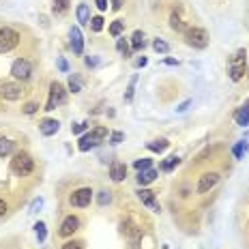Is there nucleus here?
Listing matches in <instances>:
<instances>
[{"mask_svg": "<svg viewBox=\"0 0 249 249\" xmlns=\"http://www.w3.org/2000/svg\"><path fill=\"white\" fill-rule=\"evenodd\" d=\"M107 138V127H97L92 129L90 133H84V136L80 138V142H77V150H82V153H88L90 148H97L103 140Z\"/></svg>", "mask_w": 249, "mask_h": 249, "instance_id": "f257e3e1", "label": "nucleus"}, {"mask_svg": "<svg viewBox=\"0 0 249 249\" xmlns=\"http://www.w3.org/2000/svg\"><path fill=\"white\" fill-rule=\"evenodd\" d=\"M33 170H35V159L30 157L28 153H15L13 155V159H11V172L15 176H28V174H33Z\"/></svg>", "mask_w": 249, "mask_h": 249, "instance_id": "f03ea898", "label": "nucleus"}, {"mask_svg": "<svg viewBox=\"0 0 249 249\" xmlns=\"http://www.w3.org/2000/svg\"><path fill=\"white\" fill-rule=\"evenodd\" d=\"M245 62H247V52L245 50H238L236 54L228 60V73H230L232 82L243 80V75H245Z\"/></svg>", "mask_w": 249, "mask_h": 249, "instance_id": "7ed1b4c3", "label": "nucleus"}, {"mask_svg": "<svg viewBox=\"0 0 249 249\" xmlns=\"http://www.w3.org/2000/svg\"><path fill=\"white\" fill-rule=\"evenodd\" d=\"M185 41H187V45H191L194 50H204L206 45H209V35H206L204 28L194 26V28L185 30Z\"/></svg>", "mask_w": 249, "mask_h": 249, "instance_id": "20e7f679", "label": "nucleus"}, {"mask_svg": "<svg viewBox=\"0 0 249 249\" xmlns=\"http://www.w3.org/2000/svg\"><path fill=\"white\" fill-rule=\"evenodd\" d=\"M18 43H19V33L18 30H13L11 26L0 28V54L11 52L13 48H18Z\"/></svg>", "mask_w": 249, "mask_h": 249, "instance_id": "39448f33", "label": "nucleus"}, {"mask_svg": "<svg viewBox=\"0 0 249 249\" xmlns=\"http://www.w3.org/2000/svg\"><path fill=\"white\" fill-rule=\"evenodd\" d=\"M67 103V90L60 82H52L50 84V99H48V106L45 110H56L58 106H65Z\"/></svg>", "mask_w": 249, "mask_h": 249, "instance_id": "423d86ee", "label": "nucleus"}, {"mask_svg": "<svg viewBox=\"0 0 249 249\" xmlns=\"http://www.w3.org/2000/svg\"><path fill=\"white\" fill-rule=\"evenodd\" d=\"M0 95H2L7 101H19L22 99V95H24L22 82H18V80L2 82V84H0Z\"/></svg>", "mask_w": 249, "mask_h": 249, "instance_id": "0eeeda50", "label": "nucleus"}, {"mask_svg": "<svg viewBox=\"0 0 249 249\" xmlns=\"http://www.w3.org/2000/svg\"><path fill=\"white\" fill-rule=\"evenodd\" d=\"M11 75L15 77L18 82H26L30 80V75H33V65H30L28 58H18L11 65Z\"/></svg>", "mask_w": 249, "mask_h": 249, "instance_id": "6e6552de", "label": "nucleus"}, {"mask_svg": "<svg viewBox=\"0 0 249 249\" xmlns=\"http://www.w3.org/2000/svg\"><path fill=\"white\" fill-rule=\"evenodd\" d=\"M92 200V189L90 187H82V189H75L73 194L69 196V204L75 206V209H86Z\"/></svg>", "mask_w": 249, "mask_h": 249, "instance_id": "1a4fd4ad", "label": "nucleus"}, {"mask_svg": "<svg viewBox=\"0 0 249 249\" xmlns=\"http://www.w3.org/2000/svg\"><path fill=\"white\" fill-rule=\"evenodd\" d=\"M77 228H80V219H77L75 215H67V217H65V221L60 224L58 236H62V238L73 236V232H77Z\"/></svg>", "mask_w": 249, "mask_h": 249, "instance_id": "9d476101", "label": "nucleus"}, {"mask_svg": "<svg viewBox=\"0 0 249 249\" xmlns=\"http://www.w3.org/2000/svg\"><path fill=\"white\" fill-rule=\"evenodd\" d=\"M217 183H219V174L217 172H204L200 176V180H198V194H206V191H211Z\"/></svg>", "mask_w": 249, "mask_h": 249, "instance_id": "9b49d317", "label": "nucleus"}, {"mask_svg": "<svg viewBox=\"0 0 249 249\" xmlns=\"http://www.w3.org/2000/svg\"><path fill=\"white\" fill-rule=\"evenodd\" d=\"M58 129H60V123L56 121V118H43V121L39 123V131H41V136H45V138L58 133Z\"/></svg>", "mask_w": 249, "mask_h": 249, "instance_id": "f8f14e48", "label": "nucleus"}, {"mask_svg": "<svg viewBox=\"0 0 249 249\" xmlns=\"http://www.w3.org/2000/svg\"><path fill=\"white\" fill-rule=\"evenodd\" d=\"M69 39H71V50H73V54L80 56L82 52H84V39H82V33L77 26L69 30Z\"/></svg>", "mask_w": 249, "mask_h": 249, "instance_id": "ddd939ff", "label": "nucleus"}, {"mask_svg": "<svg viewBox=\"0 0 249 249\" xmlns=\"http://www.w3.org/2000/svg\"><path fill=\"white\" fill-rule=\"evenodd\" d=\"M138 198H140V202H142L144 206H148V209H153V211L159 213V204H157V200H155V191H150V189H140V191H138Z\"/></svg>", "mask_w": 249, "mask_h": 249, "instance_id": "4468645a", "label": "nucleus"}, {"mask_svg": "<svg viewBox=\"0 0 249 249\" xmlns=\"http://www.w3.org/2000/svg\"><path fill=\"white\" fill-rule=\"evenodd\" d=\"M123 232L129 236V241H131V245H133V247H138V243L142 241V230H140L138 226L129 224V221H127V224H123Z\"/></svg>", "mask_w": 249, "mask_h": 249, "instance_id": "2eb2a0df", "label": "nucleus"}, {"mask_svg": "<svg viewBox=\"0 0 249 249\" xmlns=\"http://www.w3.org/2000/svg\"><path fill=\"white\" fill-rule=\"evenodd\" d=\"M124 176H127V165L121 163V161H114L110 165V178L114 180V183H121Z\"/></svg>", "mask_w": 249, "mask_h": 249, "instance_id": "dca6fc26", "label": "nucleus"}, {"mask_svg": "<svg viewBox=\"0 0 249 249\" xmlns=\"http://www.w3.org/2000/svg\"><path fill=\"white\" fill-rule=\"evenodd\" d=\"M155 178H157V170H153V168L138 172V183L140 185H148V183H153Z\"/></svg>", "mask_w": 249, "mask_h": 249, "instance_id": "f3484780", "label": "nucleus"}, {"mask_svg": "<svg viewBox=\"0 0 249 249\" xmlns=\"http://www.w3.org/2000/svg\"><path fill=\"white\" fill-rule=\"evenodd\" d=\"M234 121H236V124H241V127H247L249 124V107L247 106L238 107L236 114H234Z\"/></svg>", "mask_w": 249, "mask_h": 249, "instance_id": "a211bd4d", "label": "nucleus"}, {"mask_svg": "<svg viewBox=\"0 0 249 249\" xmlns=\"http://www.w3.org/2000/svg\"><path fill=\"white\" fill-rule=\"evenodd\" d=\"M144 48H146V39H144V33H142V30H136V33H133V37H131V50L140 52V50H144Z\"/></svg>", "mask_w": 249, "mask_h": 249, "instance_id": "6ab92c4d", "label": "nucleus"}, {"mask_svg": "<svg viewBox=\"0 0 249 249\" xmlns=\"http://www.w3.org/2000/svg\"><path fill=\"white\" fill-rule=\"evenodd\" d=\"M15 148V142L9 138H0V157H9Z\"/></svg>", "mask_w": 249, "mask_h": 249, "instance_id": "aec40b11", "label": "nucleus"}, {"mask_svg": "<svg viewBox=\"0 0 249 249\" xmlns=\"http://www.w3.org/2000/svg\"><path fill=\"white\" fill-rule=\"evenodd\" d=\"M75 15H77V22H80V24H88V22H90V11H88V4L82 2L80 7H77Z\"/></svg>", "mask_w": 249, "mask_h": 249, "instance_id": "412c9836", "label": "nucleus"}, {"mask_svg": "<svg viewBox=\"0 0 249 249\" xmlns=\"http://www.w3.org/2000/svg\"><path fill=\"white\" fill-rule=\"evenodd\" d=\"M170 26H172V30H176V33H185V22L180 19V15H176V13L170 15Z\"/></svg>", "mask_w": 249, "mask_h": 249, "instance_id": "4be33fe9", "label": "nucleus"}, {"mask_svg": "<svg viewBox=\"0 0 249 249\" xmlns=\"http://www.w3.org/2000/svg\"><path fill=\"white\" fill-rule=\"evenodd\" d=\"M168 146H170L168 140H155V142L148 144V150H153V153H163Z\"/></svg>", "mask_w": 249, "mask_h": 249, "instance_id": "5701e85b", "label": "nucleus"}, {"mask_svg": "<svg viewBox=\"0 0 249 249\" xmlns=\"http://www.w3.org/2000/svg\"><path fill=\"white\" fill-rule=\"evenodd\" d=\"M69 9V0H54V4H52V11L56 15H62Z\"/></svg>", "mask_w": 249, "mask_h": 249, "instance_id": "b1692460", "label": "nucleus"}, {"mask_svg": "<svg viewBox=\"0 0 249 249\" xmlns=\"http://www.w3.org/2000/svg\"><path fill=\"white\" fill-rule=\"evenodd\" d=\"M35 234H37L39 243H43L45 238H48V228H45L43 221H37V224H35Z\"/></svg>", "mask_w": 249, "mask_h": 249, "instance_id": "393cba45", "label": "nucleus"}, {"mask_svg": "<svg viewBox=\"0 0 249 249\" xmlns=\"http://www.w3.org/2000/svg\"><path fill=\"white\" fill-rule=\"evenodd\" d=\"M123 30H124V22H123V19H116V22H112V26H110V35H112V37H118Z\"/></svg>", "mask_w": 249, "mask_h": 249, "instance_id": "a878e982", "label": "nucleus"}, {"mask_svg": "<svg viewBox=\"0 0 249 249\" xmlns=\"http://www.w3.org/2000/svg\"><path fill=\"white\" fill-rule=\"evenodd\" d=\"M245 153H247V144H245V142H238V144H234V146H232V155H234L236 159H241Z\"/></svg>", "mask_w": 249, "mask_h": 249, "instance_id": "bb28decb", "label": "nucleus"}, {"mask_svg": "<svg viewBox=\"0 0 249 249\" xmlns=\"http://www.w3.org/2000/svg\"><path fill=\"white\" fill-rule=\"evenodd\" d=\"M153 50H155V52H159V54H165V52L170 50V45L165 43L163 39H155V41H153Z\"/></svg>", "mask_w": 249, "mask_h": 249, "instance_id": "cd10ccee", "label": "nucleus"}, {"mask_svg": "<svg viewBox=\"0 0 249 249\" xmlns=\"http://www.w3.org/2000/svg\"><path fill=\"white\" fill-rule=\"evenodd\" d=\"M116 50L121 52L123 56H131V48H129V43H127L124 39H118V41H116Z\"/></svg>", "mask_w": 249, "mask_h": 249, "instance_id": "c85d7f7f", "label": "nucleus"}, {"mask_svg": "<svg viewBox=\"0 0 249 249\" xmlns=\"http://www.w3.org/2000/svg\"><path fill=\"white\" fill-rule=\"evenodd\" d=\"M180 163V159L178 157H176V155H174V157H168V161H163V165H161V168L165 170V172H172V170L176 168V165H178Z\"/></svg>", "mask_w": 249, "mask_h": 249, "instance_id": "c756f323", "label": "nucleus"}, {"mask_svg": "<svg viewBox=\"0 0 249 249\" xmlns=\"http://www.w3.org/2000/svg\"><path fill=\"white\" fill-rule=\"evenodd\" d=\"M88 24H90V28L95 30V33H99V30L103 28V18H101V15H97V18H90V22H88Z\"/></svg>", "mask_w": 249, "mask_h": 249, "instance_id": "7c9ffc66", "label": "nucleus"}, {"mask_svg": "<svg viewBox=\"0 0 249 249\" xmlns=\"http://www.w3.org/2000/svg\"><path fill=\"white\" fill-rule=\"evenodd\" d=\"M150 163H153V161H150V159H146V157H144V159H138V161L133 163V168H136L138 172H142V170H148V168H150Z\"/></svg>", "mask_w": 249, "mask_h": 249, "instance_id": "2f4dec72", "label": "nucleus"}, {"mask_svg": "<svg viewBox=\"0 0 249 249\" xmlns=\"http://www.w3.org/2000/svg\"><path fill=\"white\" fill-rule=\"evenodd\" d=\"M110 200H112V194H110V191H107V189L99 191V204H101V206L110 204Z\"/></svg>", "mask_w": 249, "mask_h": 249, "instance_id": "473e14b6", "label": "nucleus"}, {"mask_svg": "<svg viewBox=\"0 0 249 249\" xmlns=\"http://www.w3.org/2000/svg\"><path fill=\"white\" fill-rule=\"evenodd\" d=\"M62 249H84V243L82 241H67L65 245H62Z\"/></svg>", "mask_w": 249, "mask_h": 249, "instance_id": "72a5a7b5", "label": "nucleus"}, {"mask_svg": "<svg viewBox=\"0 0 249 249\" xmlns=\"http://www.w3.org/2000/svg\"><path fill=\"white\" fill-rule=\"evenodd\" d=\"M136 82H138V77H133L131 84H129V88H127V95H124V101H127V103L133 99V88H136Z\"/></svg>", "mask_w": 249, "mask_h": 249, "instance_id": "f704fd0d", "label": "nucleus"}, {"mask_svg": "<svg viewBox=\"0 0 249 249\" xmlns=\"http://www.w3.org/2000/svg\"><path fill=\"white\" fill-rule=\"evenodd\" d=\"M124 140V133L123 131H114L112 136H110V144H121Z\"/></svg>", "mask_w": 249, "mask_h": 249, "instance_id": "c9c22d12", "label": "nucleus"}, {"mask_svg": "<svg viewBox=\"0 0 249 249\" xmlns=\"http://www.w3.org/2000/svg\"><path fill=\"white\" fill-rule=\"evenodd\" d=\"M37 107H39L37 103H33V101H30V103H26V106L22 107V112H24V114H28V116H30V114H35V112H37Z\"/></svg>", "mask_w": 249, "mask_h": 249, "instance_id": "e433bc0d", "label": "nucleus"}, {"mask_svg": "<svg viewBox=\"0 0 249 249\" xmlns=\"http://www.w3.org/2000/svg\"><path fill=\"white\" fill-rule=\"evenodd\" d=\"M69 90L71 92H80V82L73 80V77H69Z\"/></svg>", "mask_w": 249, "mask_h": 249, "instance_id": "4c0bfd02", "label": "nucleus"}, {"mask_svg": "<svg viewBox=\"0 0 249 249\" xmlns=\"http://www.w3.org/2000/svg\"><path fill=\"white\" fill-rule=\"evenodd\" d=\"M86 129V123H75V124H71V131L73 133H82Z\"/></svg>", "mask_w": 249, "mask_h": 249, "instance_id": "58836bf2", "label": "nucleus"}, {"mask_svg": "<svg viewBox=\"0 0 249 249\" xmlns=\"http://www.w3.org/2000/svg\"><path fill=\"white\" fill-rule=\"evenodd\" d=\"M41 206H43V200H41V198H39V200H35V202H33V206H30V213H35L37 209H41Z\"/></svg>", "mask_w": 249, "mask_h": 249, "instance_id": "ea45409f", "label": "nucleus"}, {"mask_svg": "<svg viewBox=\"0 0 249 249\" xmlns=\"http://www.w3.org/2000/svg\"><path fill=\"white\" fill-rule=\"evenodd\" d=\"M97 2V9H99V11H106L107 9V0H95Z\"/></svg>", "mask_w": 249, "mask_h": 249, "instance_id": "a19ab883", "label": "nucleus"}, {"mask_svg": "<svg viewBox=\"0 0 249 249\" xmlns=\"http://www.w3.org/2000/svg\"><path fill=\"white\" fill-rule=\"evenodd\" d=\"M189 106H191V101H185V103H180V106L176 107V112H178V114H180V112H185V110H187V107H189Z\"/></svg>", "mask_w": 249, "mask_h": 249, "instance_id": "79ce46f5", "label": "nucleus"}, {"mask_svg": "<svg viewBox=\"0 0 249 249\" xmlns=\"http://www.w3.org/2000/svg\"><path fill=\"white\" fill-rule=\"evenodd\" d=\"M4 213H7V202H4L2 198H0V217H2Z\"/></svg>", "mask_w": 249, "mask_h": 249, "instance_id": "37998d69", "label": "nucleus"}, {"mask_svg": "<svg viewBox=\"0 0 249 249\" xmlns=\"http://www.w3.org/2000/svg\"><path fill=\"white\" fill-rule=\"evenodd\" d=\"M58 69H60V71H67V69H69V67H67V62L62 60V58H58Z\"/></svg>", "mask_w": 249, "mask_h": 249, "instance_id": "c03bdc74", "label": "nucleus"}, {"mask_svg": "<svg viewBox=\"0 0 249 249\" xmlns=\"http://www.w3.org/2000/svg\"><path fill=\"white\" fill-rule=\"evenodd\" d=\"M146 62H148V60L142 56V58H138V60H136V67H144V65H146Z\"/></svg>", "mask_w": 249, "mask_h": 249, "instance_id": "a18cd8bd", "label": "nucleus"}, {"mask_svg": "<svg viewBox=\"0 0 249 249\" xmlns=\"http://www.w3.org/2000/svg\"><path fill=\"white\" fill-rule=\"evenodd\" d=\"M165 65H170V67H176V65H178V60H174V58H165Z\"/></svg>", "mask_w": 249, "mask_h": 249, "instance_id": "49530a36", "label": "nucleus"}, {"mask_svg": "<svg viewBox=\"0 0 249 249\" xmlns=\"http://www.w3.org/2000/svg\"><path fill=\"white\" fill-rule=\"evenodd\" d=\"M121 7H123L121 0H112V9H121Z\"/></svg>", "mask_w": 249, "mask_h": 249, "instance_id": "de8ad7c7", "label": "nucleus"}, {"mask_svg": "<svg viewBox=\"0 0 249 249\" xmlns=\"http://www.w3.org/2000/svg\"><path fill=\"white\" fill-rule=\"evenodd\" d=\"M86 65L88 67H95L97 65V58H86Z\"/></svg>", "mask_w": 249, "mask_h": 249, "instance_id": "09e8293b", "label": "nucleus"}]
</instances>
